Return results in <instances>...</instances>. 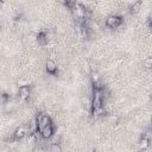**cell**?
<instances>
[{
  "mask_svg": "<svg viewBox=\"0 0 152 152\" xmlns=\"http://www.w3.org/2000/svg\"><path fill=\"white\" fill-rule=\"evenodd\" d=\"M150 139L148 138H146V137H144L142 135V138L139 140V147L141 148V150H146V148H148V146H150Z\"/></svg>",
  "mask_w": 152,
  "mask_h": 152,
  "instance_id": "obj_10",
  "label": "cell"
},
{
  "mask_svg": "<svg viewBox=\"0 0 152 152\" xmlns=\"http://www.w3.org/2000/svg\"><path fill=\"white\" fill-rule=\"evenodd\" d=\"M151 126H152V120H151Z\"/></svg>",
  "mask_w": 152,
  "mask_h": 152,
  "instance_id": "obj_16",
  "label": "cell"
},
{
  "mask_svg": "<svg viewBox=\"0 0 152 152\" xmlns=\"http://www.w3.org/2000/svg\"><path fill=\"white\" fill-rule=\"evenodd\" d=\"M50 151L51 152H61L62 151V147L58 142H52L51 146H50Z\"/></svg>",
  "mask_w": 152,
  "mask_h": 152,
  "instance_id": "obj_12",
  "label": "cell"
},
{
  "mask_svg": "<svg viewBox=\"0 0 152 152\" xmlns=\"http://www.w3.org/2000/svg\"><path fill=\"white\" fill-rule=\"evenodd\" d=\"M17 86L18 87H25V86H30V80L26 77H20L17 81Z\"/></svg>",
  "mask_w": 152,
  "mask_h": 152,
  "instance_id": "obj_11",
  "label": "cell"
},
{
  "mask_svg": "<svg viewBox=\"0 0 152 152\" xmlns=\"http://www.w3.org/2000/svg\"><path fill=\"white\" fill-rule=\"evenodd\" d=\"M91 113H93V115H94V116H100V115H102V114L104 113V109H103V107L101 106V107H99V108L93 109V110H91Z\"/></svg>",
  "mask_w": 152,
  "mask_h": 152,
  "instance_id": "obj_13",
  "label": "cell"
},
{
  "mask_svg": "<svg viewBox=\"0 0 152 152\" xmlns=\"http://www.w3.org/2000/svg\"><path fill=\"white\" fill-rule=\"evenodd\" d=\"M89 75H90V80H91V83H93L94 88H95V89H101L102 87L100 86V80H101L100 74H99L97 71L91 70V71L89 72Z\"/></svg>",
  "mask_w": 152,
  "mask_h": 152,
  "instance_id": "obj_2",
  "label": "cell"
},
{
  "mask_svg": "<svg viewBox=\"0 0 152 152\" xmlns=\"http://www.w3.org/2000/svg\"><path fill=\"white\" fill-rule=\"evenodd\" d=\"M40 133H42L43 139H50L53 135V126H52V124H50V125L45 126L43 129H40Z\"/></svg>",
  "mask_w": 152,
  "mask_h": 152,
  "instance_id": "obj_7",
  "label": "cell"
},
{
  "mask_svg": "<svg viewBox=\"0 0 152 152\" xmlns=\"http://www.w3.org/2000/svg\"><path fill=\"white\" fill-rule=\"evenodd\" d=\"M144 137H146V138H148L150 140L152 139V127L150 128V129H147L145 133H144Z\"/></svg>",
  "mask_w": 152,
  "mask_h": 152,
  "instance_id": "obj_15",
  "label": "cell"
},
{
  "mask_svg": "<svg viewBox=\"0 0 152 152\" xmlns=\"http://www.w3.org/2000/svg\"><path fill=\"white\" fill-rule=\"evenodd\" d=\"M141 5H142V0H135V1L131 5V7H129V13H131V14L138 13V12L141 10Z\"/></svg>",
  "mask_w": 152,
  "mask_h": 152,
  "instance_id": "obj_8",
  "label": "cell"
},
{
  "mask_svg": "<svg viewBox=\"0 0 152 152\" xmlns=\"http://www.w3.org/2000/svg\"><path fill=\"white\" fill-rule=\"evenodd\" d=\"M37 120H38V127H39V131L43 129L45 126L52 124V122H51V119H50V116H49L48 114H42Z\"/></svg>",
  "mask_w": 152,
  "mask_h": 152,
  "instance_id": "obj_4",
  "label": "cell"
},
{
  "mask_svg": "<svg viewBox=\"0 0 152 152\" xmlns=\"http://www.w3.org/2000/svg\"><path fill=\"white\" fill-rule=\"evenodd\" d=\"M27 133H28V131H27V128H26L25 126H19V127L14 131L13 137H14L15 140H20V139L25 138V137L27 135Z\"/></svg>",
  "mask_w": 152,
  "mask_h": 152,
  "instance_id": "obj_3",
  "label": "cell"
},
{
  "mask_svg": "<svg viewBox=\"0 0 152 152\" xmlns=\"http://www.w3.org/2000/svg\"><path fill=\"white\" fill-rule=\"evenodd\" d=\"M45 70L48 74H51V75H55L56 71H57V64L53 59H48L46 63H45Z\"/></svg>",
  "mask_w": 152,
  "mask_h": 152,
  "instance_id": "obj_5",
  "label": "cell"
},
{
  "mask_svg": "<svg viewBox=\"0 0 152 152\" xmlns=\"http://www.w3.org/2000/svg\"><path fill=\"white\" fill-rule=\"evenodd\" d=\"M144 66L146 69H152V57H147L144 59Z\"/></svg>",
  "mask_w": 152,
  "mask_h": 152,
  "instance_id": "obj_14",
  "label": "cell"
},
{
  "mask_svg": "<svg viewBox=\"0 0 152 152\" xmlns=\"http://www.w3.org/2000/svg\"><path fill=\"white\" fill-rule=\"evenodd\" d=\"M121 23H122V18L116 14H110L106 19V26L109 28H116L121 25Z\"/></svg>",
  "mask_w": 152,
  "mask_h": 152,
  "instance_id": "obj_1",
  "label": "cell"
},
{
  "mask_svg": "<svg viewBox=\"0 0 152 152\" xmlns=\"http://www.w3.org/2000/svg\"><path fill=\"white\" fill-rule=\"evenodd\" d=\"M37 39H38V44L42 45V46L48 44V36H46L45 32H39L38 36H37Z\"/></svg>",
  "mask_w": 152,
  "mask_h": 152,
  "instance_id": "obj_9",
  "label": "cell"
},
{
  "mask_svg": "<svg viewBox=\"0 0 152 152\" xmlns=\"http://www.w3.org/2000/svg\"><path fill=\"white\" fill-rule=\"evenodd\" d=\"M18 94H19V97H20L21 100H27V99L30 97V94H31L30 86L19 87V89H18Z\"/></svg>",
  "mask_w": 152,
  "mask_h": 152,
  "instance_id": "obj_6",
  "label": "cell"
},
{
  "mask_svg": "<svg viewBox=\"0 0 152 152\" xmlns=\"http://www.w3.org/2000/svg\"><path fill=\"white\" fill-rule=\"evenodd\" d=\"M151 26H152V21H151Z\"/></svg>",
  "mask_w": 152,
  "mask_h": 152,
  "instance_id": "obj_17",
  "label": "cell"
}]
</instances>
